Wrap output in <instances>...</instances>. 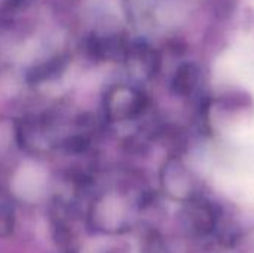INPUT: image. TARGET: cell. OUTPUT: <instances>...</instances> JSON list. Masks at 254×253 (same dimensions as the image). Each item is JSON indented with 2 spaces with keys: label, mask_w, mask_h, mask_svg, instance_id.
<instances>
[{
  "label": "cell",
  "mask_w": 254,
  "mask_h": 253,
  "mask_svg": "<svg viewBox=\"0 0 254 253\" xmlns=\"http://www.w3.org/2000/svg\"><path fill=\"white\" fill-rule=\"evenodd\" d=\"M188 225L195 236L211 234L216 227V213L207 201H192L186 212Z\"/></svg>",
  "instance_id": "obj_1"
},
{
  "label": "cell",
  "mask_w": 254,
  "mask_h": 253,
  "mask_svg": "<svg viewBox=\"0 0 254 253\" xmlns=\"http://www.w3.org/2000/svg\"><path fill=\"white\" fill-rule=\"evenodd\" d=\"M67 64H68V57L67 55L54 57L49 61H45V63L33 67L27 75V81L30 84H39V82H43L46 79L57 78L58 75H61L65 70Z\"/></svg>",
  "instance_id": "obj_2"
},
{
  "label": "cell",
  "mask_w": 254,
  "mask_h": 253,
  "mask_svg": "<svg viewBox=\"0 0 254 253\" xmlns=\"http://www.w3.org/2000/svg\"><path fill=\"white\" fill-rule=\"evenodd\" d=\"M88 51L100 60H115L124 54V43L119 37H92L88 43Z\"/></svg>",
  "instance_id": "obj_3"
},
{
  "label": "cell",
  "mask_w": 254,
  "mask_h": 253,
  "mask_svg": "<svg viewBox=\"0 0 254 253\" xmlns=\"http://www.w3.org/2000/svg\"><path fill=\"white\" fill-rule=\"evenodd\" d=\"M196 81H198V69L192 64H185L177 70L173 79V88L177 94L186 95L193 89Z\"/></svg>",
  "instance_id": "obj_4"
},
{
  "label": "cell",
  "mask_w": 254,
  "mask_h": 253,
  "mask_svg": "<svg viewBox=\"0 0 254 253\" xmlns=\"http://www.w3.org/2000/svg\"><path fill=\"white\" fill-rule=\"evenodd\" d=\"M13 212L9 206L0 204V237H6L13 231Z\"/></svg>",
  "instance_id": "obj_5"
},
{
  "label": "cell",
  "mask_w": 254,
  "mask_h": 253,
  "mask_svg": "<svg viewBox=\"0 0 254 253\" xmlns=\"http://www.w3.org/2000/svg\"><path fill=\"white\" fill-rule=\"evenodd\" d=\"M64 148L68 152L77 154V152H82L88 148V140L80 137V136H74V137H70L64 142Z\"/></svg>",
  "instance_id": "obj_6"
},
{
  "label": "cell",
  "mask_w": 254,
  "mask_h": 253,
  "mask_svg": "<svg viewBox=\"0 0 254 253\" xmlns=\"http://www.w3.org/2000/svg\"><path fill=\"white\" fill-rule=\"evenodd\" d=\"M7 1H9V4H12V7H21L24 4L31 3L33 0H7Z\"/></svg>",
  "instance_id": "obj_7"
}]
</instances>
